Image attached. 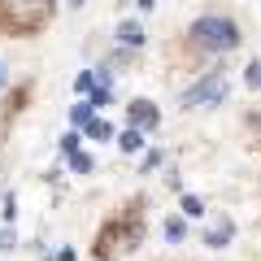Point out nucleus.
I'll list each match as a JSON object with an SVG mask.
<instances>
[{"mask_svg":"<svg viewBox=\"0 0 261 261\" xmlns=\"http://www.w3.org/2000/svg\"><path fill=\"white\" fill-rule=\"evenodd\" d=\"M196 44L209 48V53H231L235 44H240V27H235L231 18H218V13H209V18H200L192 27Z\"/></svg>","mask_w":261,"mask_h":261,"instance_id":"nucleus-1","label":"nucleus"},{"mask_svg":"<svg viewBox=\"0 0 261 261\" xmlns=\"http://www.w3.org/2000/svg\"><path fill=\"white\" fill-rule=\"evenodd\" d=\"M222 100H226V79L222 74L200 79V83L187 87V96H183V105H222Z\"/></svg>","mask_w":261,"mask_h":261,"instance_id":"nucleus-2","label":"nucleus"},{"mask_svg":"<svg viewBox=\"0 0 261 261\" xmlns=\"http://www.w3.org/2000/svg\"><path fill=\"white\" fill-rule=\"evenodd\" d=\"M130 126H140V130L157 126V109H152L148 100H135V105H130Z\"/></svg>","mask_w":261,"mask_h":261,"instance_id":"nucleus-3","label":"nucleus"},{"mask_svg":"<svg viewBox=\"0 0 261 261\" xmlns=\"http://www.w3.org/2000/svg\"><path fill=\"white\" fill-rule=\"evenodd\" d=\"M118 39H122V44H130V48H140V44H144V27H140V22H122V27H118Z\"/></svg>","mask_w":261,"mask_h":261,"instance_id":"nucleus-4","label":"nucleus"},{"mask_svg":"<svg viewBox=\"0 0 261 261\" xmlns=\"http://www.w3.org/2000/svg\"><path fill=\"white\" fill-rule=\"evenodd\" d=\"M122 148H126V152H140V148H144V135H140V126H130L126 135H122Z\"/></svg>","mask_w":261,"mask_h":261,"instance_id":"nucleus-5","label":"nucleus"},{"mask_svg":"<svg viewBox=\"0 0 261 261\" xmlns=\"http://www.w3.org/2000/svg\"><path fill=\"white\" fill-rule=\"evenodd\" d=\"M226 240H231V222H218L214 231H209V244H214V248H222Z\"/></svg>","mask_w":261,"mask_h":261,"instance_id":"nucleus-6","label":"nucleus"},{"mask_svg":"<svg viewBox=\"0 0 261 261\" xmlns=\"http://www.w3.org/2000/svg\"><path fill=\"white\" fill-rule=\"evenodd\" d=\"M183 214L187 218H200V214H205V205H200L196 196H183Z\"/></svg>","mask_w":261,"mask_h":261,"instance_id":"nucleus-7","label":"nucleus"},{"mask_svg":"<svg viewBox=\"0 0 261 261\" xmlns=\"http://www.w3.org/2000/svg\"><path fill=\"white\" fill-rule=\"evenodd\" d=\"M87 130H92V140H109V135H113V126H109V122H92Z\"/></svg>","mask_w":261,"mask_h":261,"instance_id":"nucleus-8","label":"nucleus"},{"mask_svg":"<svg viewBox=\"0 0 261 261\" xmlns=\"http://www.w3.org/2000/svg\"><path fill=\"white\" fill-rule=\"evenodd\" d=\"M70 161H74V170H79V174H87V170H92V161H87L83 152H70Z\"/></svg>","mask_w":261,"mask_h":261,"instance_id":"nucleus-9","label":"nucleus"},{"mask_svg":"<svg viewBox=\"0 0 261 261\" xmlns=\"http://www.w3.org/2000/svg\"><path fill=\"white\" fill-rule=\"evenodd\" d=\"M74 122H92V100H87V105H74Z\"/></svg>","mask_w":261,"mask_h":261,"instance_id":"nucleus-10","label":"nucleus"},{"mask_svg":"<svg viewBox=\"0 0 261 261\" xmlns=\"http://www.w3.org/2000/svg\"><path fill=\"white\" fill-rule=\"evenodd\" d=\"M248 87H261V61L248 65Z\"/></svg>","mask_w":261,"mask_h":261,"instance_id":"nucleus-11","label":"nucleus"},{"mask_svg":"<svg viewBox=\"0 0 261 261\" xmlns=\"http://www.w3.org/2000/svg\"><path fill=\"white\" fill-rule=\"evenodd\" d=\"M166 235H170V240H183V222H178V218H174V222H166Z\"/></svg>","mask_w":261,"mask_h":261,"instance_id":"nucleus-12","label":"nucleus"},{"mask_svg":"<svg viewBox=\"0 0 261 261\" xmlns=\"http://www.w3.org/2000/svg\"><path fill=\"white\" fill-rule=\"evenodd\" d=\"M13 248V231H0V252H9Z\"/></svg>","mask_w":261,"mask_h":261,"instance_id":"nucleus-13","label":"nucleus"},{"mask_svg":"<svg viewBox=\"0 0 261 261\" xmlns=\"http://www.w3.org/2000/svg\"><path fill=\"white\" fill-rule=\"evenodd\" d=\"M5 79H9V70H5V61H0V87H5Z\"/></svg>","mask_w":261,"mask_h":261,"instance_id":"nucleus-14","label":"nucleus"},{"mask_svg":"<svg viewBox=\"0 0 261 261\" xmlns=\"http://www.w3.org/2000/svg\"><path fill=\"white\" fill-rule=\"evenodd\" d=\"M83 5H87V0H70V9H83Z\"/></svg>","mask_w":261,"mask_h":261,"instance_id":"nucleus-15","label":"nucleus"}]
</instances>
